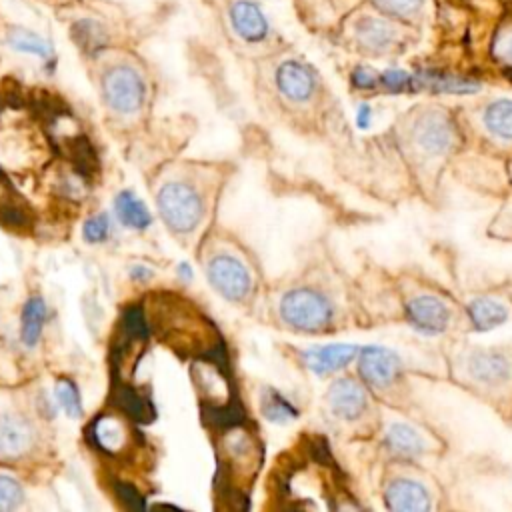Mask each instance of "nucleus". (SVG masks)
Returning a JSON list of instances; mask_svg holds the SVG:
<instances>
[{
  "instance_id": "nucleus-14",
  "label": "nucleus",
  "mask_w": 512,
  "mask_h": 512,
  "mask_svg": "<svg viewBox=\"0 0 512 512\" xmlns=\"http://www.w3.org/2000/svg\"><path fill=\"white\" fill-rule=\"evenodd\" d=\"M6 44L16 50V52H24V54H34L42 60H50L54 58V52H52V46L42 38L38 36L36 32L24 28V26H18V24H10L6 28V36H4Z\"/></svg>"
},
{
  "instance_id": "nucleus-21",
  "label": "nucleus",
  "mask_w": 512,
  "mask_h": 512,
  "mask_svg": "<svg viewBox=\"0 0 512 512\" xmlns=\"http://www.w3.org/2000/svg\"><path fill=\"white\" fill-rule=\"evenodd\" d=\"M470 318L476 330H492L506 320V310L494 300L480 298L470 304Z\"/></svg>"
},
{
  "instance_id": "nucleus-16",
  "label": "nucleus",
  "mask_w": 512,
  "mask_h": 512,
  "mask_svg": "<svg viewBox=\"0 0 512 512\" xmlns=\"http://www.w3.org/2000/svg\"><path fill=\"white\" fill-rule=\"evenodd\" d=\"M46 302L40 296H32L26 300L22 310V326H20V340L24 346L34 348L40 340L42 328L46 324Z\"/></svg>"
},
{
  "instance_id": "nucleus-31",
  "label": "nucleus",
  "mask_w": 512,
  "mask_h": 512,
  "mask_svg": "<svg viewBox=\"0 0 512 512\" xmlns=\"http://www.w3.org/2000/svg\"><path fill=\"white\" fill-rule=\"evenodd\" d=\"M36 2H42V4L52 6V8H76V6H80V0H36Z\"/></svg>"
},
{
  "instance_id": "nucleus-15",
  "label": "nucleus",
  "mask_w": 512,
  "mask_h": 512,
  "mask_svg": "<svg viewBox=\"0 0 512 512\" xmlns=\"http://www.w3.org/2000/svg\"><path fill=\"white\" fill-rule=\"evenodd\" d=\"M114 210H116L118 220L126 228H132V230H144L152 222V216H150L148 208L144 206V202L130 190H122L114 198Z\"/></svg>"
},
{
  "instance_id": "nucleus-3",
  "label": "nucleus",
  "mask_w": 512,
  "mask_h": 512,
  "mask_svg": "<svg viewBox=\"0 0 512 512\" xmlns=\"http://www.w3.org/2000/svg\"><path fill=\"white\" fill-rule=\"evenodd\" d=\"M282 320L304 332H318L328 328L332 320V306L328 298L312 288L290 290L280 302Z\"/></svg>"
},
{
  "instance_id": "nucleus-9",
  "label": "nucleus",
  "mask_w": 512,
  "mask_h": 512,
  "mask_svg": "<svg viewBox=\"0 0 512 512\" xmlns=\"http://www.w3.org/2000/svg\"><path fill=\"white\" fill-rule=\"evenodd\" d=\"M276 86L288 100L304 102L314 92V74L306 64L286 60L276 70Z\"/></svg>"
},
{
  "instance_id": "nucleus-5",
  "label": "nucleus",
  "mask_w": 512,
  "mask_h": 512,
  "mask_svg": "<svg viewBox=\"0 0 512 512\" xmlns=\"http://www.w3.org/2000/svg\"><path fill=\"white\" fill-rule=\"evenodd\" d=\"M32 444L34 428L26 418L10 412L0 414V458H20L30 452Z\"/></svg>"
},
{
  "instance_id": "nucleus-4",
  "label": "nucleus",
  "mask_w": 512,
  "mask_h": 512,
  "mask_svg": "<svg viewBox=\"0 0 512 512\" xmlns=\"http://www.w3.org/2000/svg\"><path fill=\"white\" fill-rule=\"evenodd\" d=\"M206 276L212 288L230 302H242L250 290L248 268L230 254H218L208 260Z\"/></svg>"
},
{
  "instance_id": "nucleus-23",
  "label": "nucleus",
  "mask_w": 512,
  "mask_h": 512,
  "mask_svg": "<svg viewBox=\"0 0 512 512\" xmlns=\"http://www.w3.org/2000/svg\"><path fill=\"white\" fill-rule=\"evenodd\" d=\"M54 396L60 404V408L70 416V418H78L82 416V400H80V392L76 388V384L68 378H60L54 386Z\"/></svg>"
},
{
  "instance_id": "nucleus-25",
  "label": "nucleus",
  "mask_w": 512,
  "mask_h": 512,
  "mask_svg": "<svg viewBox=\"0 0 512 512\" xmlns=\"http://www.w3.org/2000/svg\"><path fill=\"white\" fill-rule=\"evenodd\" d=\"M262 412L266 414V418H270L274 422L288 420V418L296 416V410L290 406V402L272 390H270V396L264 398V402H262Z\"/></svg>"
},
{
  "instance_id": "nucleus-20",
  "label": "nucleus",
  "mask_w": 512,
  "mask_h": 512,
  "mask_svg": "<svg viewBox=\"0 0 512 512\" xmlns=\"http://www.w3.org/2000/svg\"><path fill=\"white\" fill-rule=\"evenodd\" d=\"M486 128L506 140H512V100H494L484 112Z\"/></svg>"
},
{
  "instance_id": "nucleus-29",
  "label": "nucleus",
  "mask_w": 512,
  "mask_h": 512,
  "mask_svg": "<svg viewBox=\"0 0 512 512\" xmlns=\"http://www.w3.org/2000/svg\"><path fill=\"white\" fill-rule=\"evenodd\" d=\"M494 54H496V58H498L504 66L512 68V28H508V30L496 40V44H494Z\"/></svg>"
},
{
  "instance_id": "nucleus-6",
  "label": "nucleus",
  "mask_w": 512,
  "mask_h": 512,
  "mask_svg": "<svg viewBox=\"0 0 512 512\" xmlns=\"http://www.w3.org/2000/svg\"><path fill=\"white\" fill-rule=\"evenodd\" d=\"M360 374L362 378L378 388L392 384L400 372V358L384 348H364L360 354Z\"/></svg>"
},
{
  "instance_id": "nucleus-1",
  "label": "nucleus",
  "mask_w": 512,
  "mask_h": 512,
  "mask_svg": "<svg viewBox=\"0 0 512 512\" xmlns=\"http://www.w3.org/2000/svg\"><path fill=\"white\" fill-rule=\"evenodd\" d=\"M160 218L174 234L192 232L204 214V204L198 190L184 180H168L156 192Z\"/></svg>"
},
{
  "instance_id": "nucleus-12",
  "label": "nucleus",
  "mask_w": 512,
  "mask_h": 512,
  "mask_svg": "<svg viewBox=\"0 0 512 512\" xmlns=\"http://www.w3.org/2000/svg\"><path fill=\"white\" fill-rule=\"evenodd\" d=\"M386 502L394 510H428L430 496L416 480L398 478L386 490Z\"/></svg>"
},
{
  "instance_id": "nucleus-17",
  "label": "nucleus",
  "mask_w": 512,
  "mask_h": 512,
  "mask_svg": "<svg viewBox=\"0 0 512 512\" xmlns=\"http://www.w3.org/2000/svg\"><path fill=\"white\" fill-rule=\"evenodd\" d=\"M90 434L94 438V444L100 450L112 452V454L120 452L122 446L128 442V430H126V426L118 418L102 416V418L94 420Z\"/></svg>"
},
{
  "instance_id": "nucleus-13",
  "label": "nucleus",
  "mask_w": 512,
  "mask_h": 512,
  "mask_svg": "<svg viewBox=\"0 0 512 512\" xmlns=\"http://www.w3.org/2000/svg\"><path fill=\"white\" fill-rule=\"evenodd\" d=\"M356 350L358 348L352 344H328V346H320L304 352V358L314 372L324 374V372L344 368L354 358Z\"/></svg>"
},
{
  "instance_id": "nucleus-2",
  "label": "nucleus",
  "mask_w": 512,
  "mask_h": 512,
  "mask_svg": "<svg viewBox=\"0 0 512 512\" xmlns=\"http://www.w3.org/2000/svg\"><path fill=\"white\" fill-rule=\"evenodd\" d=\"M100 92L104 104L116 114H134L146 100V80L130 62H116L102 72Z\"/></svg>"
},
{
  "instance_id": "nucleus-7",
  "label": "nucleus",
  "mask_w": 512,
  "mask_h": 512,
  "mask_svg": "<svg viewBox=\"0 0 512 512\" xmlns=\"http://www.w3.org/2000/svg\"><path fill=\"white\" fill-rule=\"evenodd\" d=\"M228 16H230V24H232L234 32L242 40L256 44L268 36V20L256 2L234 0Z\"/></svg>"
},
{
  "instance_id": "nucleus-28",
  "label": "nucleus",
  "mask_w": 512,
  "mask_h": 512,
  "mask_svg": "<svg viewBox=\"0 0 512 512\" xmlns=\"http://www.w3.org/2000/svg\"><path fill=\"white\" fill-rule=\"evenodd\" d=\"M378 80H380L388 90H394V92L406 90V88L412 86V76H410L408 72L400 70V68H390V70H386Z\"/></svg>"
},
{
  "instance_id": "nucleus-26",
  "label": "nucleus",
  "mask_w": 512,
  "mask_h": 512,
  "mask_svg": "<svg viewBox=\"0 0 512 512\" xmlns=\"http://www.w3.org/2000/svg\"><path fill=\"white\" fill-rule=\"evenodd\" d=\"M110 234V220L106 214H94L90 216L84 226H82V236L86 242L96 244V242H104Z\"/></svg>"
},
{
  "instance_id": "nucleus-18",
  "label": "nucleus",
  "mask_w": 512,
  "mask_h": 512,
  "mask_svg": "<svg viewBox=\"0 0 512 512\" xmlns=\"http://www.w3.org/2000/svg\"><path fill=\"white\" fill-rule=\"evenodd\" d=\"M358 38L370 50H384L394 40V30L376 18H364L358 22Z\"/></svg>"
},
{
  "instance_id": "nucleus-32",
  "label": "nucleus",
  "mask_w": 512,
  "mask_h": 512,
  "mask_svg": "<svg viewBox=\"0 0 512 512\" xmlns=\"http://www.w3.org/2000/svg\"><path fill=\"white\" fill-rule=\"evenodd\" d=\"M356 122H358L360 128H368V124H370V108H368L366 104L360 106L358 116H356Z\"/></svg>"
},
{
  "instance_id": "nucleus-27",
  "label": "nucleus",
  "mask_w": 512,
  "mask_h": 512,
  "mask_svg": "<svg viewBox=\"0 0 512 512\" xmlns=\"http://www.w3.org/2000/svg\"><path fill=\"white\" fill-rule=\"evenodd\" d=\"M376 4V8H380L382 12L390 14V16H398V18H408L420 12L422 2L424 0H372Z\"/></svg>"
},
{
  "instance_id": "nucleus-24",
  "label": "nucleus",
  "mask_w": 512,
  "mask_h": 512,
  "mask_svg": "<svg viewBox=\"0 0 512 512\" xmlns=\"http://www.w3.org/2000/svg\"><path fill=\"white\" fill-rule=\"evenodd\" d=\"M22 500H24L22 486L14 478L0 474V512L18 508Z\"/></svg>"
},
{
  "instance_id": "nucleus-11",
  "label": "nucleus",
  "mask_w": 512,
  "mask_h": 512,
  "mask_svg": "<svg viewBox=\"0 0 512 512\" xmlns=\"http://www.w3.org/2000/svg\"><path fill=\"white\" fill-rule=\"evenodd\" d=\"M468 368L472 378H476L480 384L496 386L510 376L512 362L510 356L502 352H474L468 360Z\"/></svg>"
},
{
  "instance_id": "nucleus-22",
  "label": "nucleus",
  "mask_w": 512,
  "mask_h": 512,
  "mask_svg": "<svg viewBox=\"0 0 512 512\" xmlns=\"http://www.w3.org/2000/svg\"><path fill=\"white\" fill-rule=\"evenodd\" d=\"M388 444L400 454H418L424 448V438L406 424H394L388 432Z\"/></svg>"
},
{
  "instance_id": "nucleus-8",
  "label": "nucleus",
  "mask_w": 512,
  "mask_h": 512,
  "mask_svg": "<svg viewBox=\"0 0 512 512\" xmlns=\"http://www.w3.org/2000/svg\"><path fill=\"white\" fill-rule=\"evenodd\" d=\"M406 308L410 322L424 332H442L450 324L448 306L432 294H420L412 298Z\"/></svg>"
},
{
  "instance_id": "nucleus-19",
  "label": "nucleus",
  "mask_w": 512,
  "mask_h": 512,
  "mask_svg": "<svg viewBox=\"0 0 512 512\" xmlns=\"http://www.w3.org/2000/svg\"><path fill=\"white\" fill-rule=\"evenodd\" d=\"M114 402L132 418L136 420H150L154 416V408L152 404L142 398L134 388H130L128 384H116L114 390Z\"/></svg>"
},
{
  "instance_id": "nucleus-30",
  "label": "nucleus",
  "mask_w": 512,
  "mask_h": 512,
  "mask_svg": "<svg viewBox=\"0 0 512 512\" xmlns=\"http://www.w3.org/2000/svg\"><path fill=\"white\" fill-rule=\"evenodd\" d=\"M352 82L358 86V88H374L376 82H378V76L372 68H366V66H358L354 72H352Z\"/></svg>"
},
{
  "instance_id": "nucleus-10",
  "label": "nucleus",
  "mask_w": 512,
  "mask_h": 512,
  "mask_svg": "<svg viewBox=\"0 0 512 512\" xmlns=\"http://www.w3.org/2000/svg\"><path fill=\"white\" fill-rule=\"evenodd\" d=\"M366 392L352 380H338L328 390V406L340 420H356L366 408Z\"/></svg>"
}]
</instances>
